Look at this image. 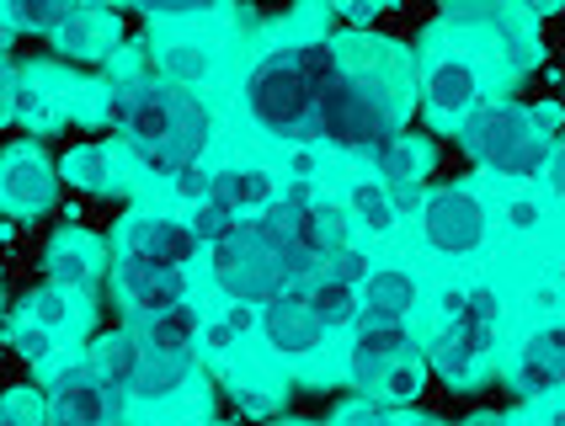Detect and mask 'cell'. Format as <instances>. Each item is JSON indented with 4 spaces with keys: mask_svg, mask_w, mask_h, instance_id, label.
<instances>
[{
    "mask_svg": "<svg viewBox=\"0 0 565 426\" xmlns=\"http://www.w3.org/2000/svg\"><path fill=\"white\" fill-rule=\"evenodd\" d=\"M342 49V75L326 92L315 113V139L347 155H379L395 145L406 128V92H401V70L390 54V38H337Z\"/></svg>",
    "mask_w": 565,
    "mask_h": 426,
    "instance_id": "6da1fadb",
    "label": "cell"
},
{
    "mask_svg": "<svg viewBox=\"0 0 565 426\" xmlns=\"http://www.w3.org/2000/svg\"><path fill=\"white\" fill-rule=\"evenodd\" d=\"M107 92H113L107 118L124 128L139 166H150L171 182L182 171H198V155L209 145V107L198 102V92H182V86L160 81L150 70H134Z\"/></svg>",
    "mask_w": 565,
    "mask_h": 426,
    "instance_id": "7a4b0ae2",
    "label": "cell"
},
{
    "mask_svg": "<svg viewBox=\"0 0 565 426\" xmlns=\"http://www.w3.org/2000/svg\"><path fill=\"white\" fill-rule=\"evenodd\" d=\"M342 75V49L337 38H305L294 49H278L246 75V113L256 118L262 134L273 139H299L315 128V113L326 92Z\"/></svg>",
    "mask_w": 565,
    "mask_h": 426,
    "instance_id": "3957f363",
    "label": "cell"
},
{
    "mask_svg": "<svg viewBox=\"0 0 565 426\" xmlns=\"http://www.w3.org/2000/svg\"><path fill=\"white\" fill-rule=\"evenodd\" d=\"M315 273L320 262L299 241H288L267 213L246 219L230 241L214 245V283L230 305H273L278 294L310 283Z\"/></svg>",
    "mask_w": 565,
    "mask_h": 426,
    "instance_id": "277c9868",
    "label": "cell"
},
{
    "mask_svg": "<svg viewBox=\"0 0 565 426\" xmlns=\"http://www.w3.org/2000/svg\"><path fill=\"white\" fill-rule=\"evenodd\" d=\"M459 145L475 166H486L497 177H539V171H550V160L561 150V139L534 118V107H518V102H486L459 128Z\"/></svg>",
    "mask_w": 565,
    "mask_h": 426,
    "instance_id": "5b68a950",
    "label": "cell"
},
{
    "mask_svg": "<svg viewBox=\"0 0 565 426\" xmlns=\"http://www.w3.org/2000/svg\"><path fill=\"white\" fill-rule=\"evenodd\" d=\"M134 336H139V358H145L139 395L145 400L177 395L192 379V368H198L203 315L192 305H182V309H171V315H156V320H134Z\"/></svg>",
    "mask_w": 565,
    "mask_h": 426,
    "instance_id": "8992f818",
    "label": "cell"
},
{
    "mask_svg": "<svg viewBox=\"0 0 565 426\" xmlns=\"http://www.w3.org/2000/svg\"><path fill=\"white\" fill-rule=\"evenodd\" d=\"M54 198H60V166L49 160V150L38 139H11L0 150V213L32 224L54 209Z\"/></svg>",
    "mask_w": 565,
    "mask_h": 426,
    "instance_id": "52a82bcc",
    "label": "cell"
},
{
    "mask_svg": "<svg viewBox=\"0 0 565 426\" xmlns=\"http://www.w3.org/2000/svg\"><path fill=\"white\" fill-rule=\"evenodd\" d=\"M486 230H491L486 203L475 198L470 187H433V192H427L422 235H427V245H433L438 256H470V251H480Z\"/></svg>",
    "mask_w": 565,
    "mask_h": 426,
    "instance_id": "ba28073f",
    "label": "cell"
},
{
    "mask_svg": "<svg viewBox=\"0 0 565 426\" xmlns=\"http://www.w3.org/2000/svg\"><path fill=\"white\" fill-rule=\"evenodd\" d=\"M198 235L182 219H156V213H134L118 235V262L134 267H156V273H188L198 256Z\"/></svg>",
    "mask_w": 565,
    "mask_h": 426,
    "instance_id": "9c48e42d",
    "label": "cell"
},
{
    "mask_svg": "<svg viewBox=\"0 0 565 426\" xmlns=\"http://www.w3.org/2000/svg\"><path fill=\"white\" fill-rule=\"evenodd\" d=\"M480 64L470 54H443L433 70H427V81H422V107H427V118L443 123V128H465V123L486 107L480 102Z\"/></svg>",
    "mask_w": 565,
    "mask_h": 426,
    "instance_id": "30bf717a",
    "label": "cell"
},
{
    "mask_svg": "<svg viewBox=\"0 0 565 426\" xmlns=\"http://www.w3.org/2000/svg\"><path fill=\"white\" fill-rule=\"evenodd\" d=\"M256 326H262L267 347H273L278 358H310V352L326 347V336H331L326 326H320V315L310 309L305 283H299V288H288V294H278L273 305L256 309Z\"/></svg>",
    "mask_w": 565,
    "mask_h": 426,
    "instance_id": "8fae6325",
    "label": "cell"
},
{
    "mask_svg": "<svg viewBox=\"0 0 565 426\" xmlns=\"http://www.w3.org/2000/svg\"><path fill=\"white\" fill-rule=\"evenodd\" d=\"M118 400L107 395V384L92 368H64L49 390V426H113L118 422Z\"/></svg>",
    "mask_w": 565,
    "mask_h": 426,
    "instance_id": "7c38bea8",
    "label": "cell"
},
{
    "mask_svg": "<svg viewBox=\"0 0 565 426\" xmlns=\"http://www.w3.org/2000/svg\"><path fill=\"white\" fill-rule=\"evenodd\" d=\"M401 363H411V331L406 326L358 320L352 347H347V379H352L363 395H374L379 384H384V373H390V368H401Z\"/></svg>",
    "mask_w": 565,
    "mask_h": 426,
    "instance_id": "4fadbf2b",
    "label": "cell"
},
{
    "mask_svg": "<svg viewBox=\"0 0 565 426\" xmlns=\"http://www.w3.org/2000/svg\"><path fill=\"white\" fill-rule=\"evenodd\" d=\"M113 288H118V305L134 320H156L171 315L192 299L188 273H156V267H134V262H113Z\"/></svg>",
    "mask_w": 565,
    "mask_h": 426,
    "instance_id": "5bb4252c",
    "label": "cell"
},
{
    "mask_svg": "<svg viewBox=\"0 0 565 426\" xmlns=\"http://www.w3.org/2000/svg\"><path fill=\"white\" fill-rule=\"evenodd\" d=\"M107 267V245L96 241L92 230H81V224H64L54 230V241L43 245V273L54 288H70V294H86L96 277Z\"/></svg>",
    "mask_w": 565,
    "mask_h": 426,
    "instance_id": "9a60e30c",
    "label": "cell"
},
{
    "mask_svg": "<svg viewBox=\"0 0 565 426\" xmlns=\"http://www.w3.org/2000/svg\"><path fill=\"white\" fill-rule=\"evenodd\" d=\"M60 177H64L70 187H81V192H92V198H124L128 166H124V155L113 150V145H102V139H86V145L64 150Z\"/></svg>",
    "mask_w": 565,
    "mask_h": 426,
    "instance_id": "2e32d148",
    "label": "cell"
},
{
    "mask_svg": "<svg viewBox=\"0 0 565 426\" xmlns=\"http://www.w3.org/2000/svg\"><path fill=\"white\" fill-rule=\"evenodd\" d=\"M209 198L224 203V209H235L241 219H262L282 198V182L273 166H224V171H214Z\"/></svg>",
    "mask_w": 565,
    "mask_h": 426,
    "instance_id": "e0dca14e",
    "label": "cell"
},
{
    "mask_svg": "<svg viewBox=\"0 0 565 426\" xmlns=\"http://www.w3.org/2000/svg\"><path fill=\"white\" fill-rule=\"evenodd\" d=\"M86 368L107 384V395L124 405L128 395H139V373H145V358H139V336L134 331H107L92 341L86 352Z\"/></svg>",
    "mask_w": 565,
    "mask_h": 426,
    "instance_id": "ac0fdd59",
    "label": "cell"
},
{
    "mask_svg": "<svg viewBox=\"0 0 565 426\" xmlns=\"http://www.w3.org/2000/svg\"><path fill=\"white\" fill-rule=\"evenodd\" d=\"M555 384H565V326H544V331H534L523 341L518 368H512V390L544 395Z\"/></svg>",
    "mask_w": 565,
    "mask_h": 426,
    "instance_id": "d6986e66",
    "label": "cell"
},
{
    "mask_svg": "<svg viewBox=\"0 0 565 426\" xmlns=\"http://www.w3.org/2000/svg\"><path fill=\"white\" fill-rule=\"evenodd\" d=\"M49 43H54V54H70V60H107V54H118V43H124V22H118L113 11L81 6L75 22H70L60 38H49Z\"/></svg>",
    "mask_w": 565,
    "mask_h": 426,
    "instance_id": "ffe728a7",
    "label": "cell"
},
{
    "mask_svg": "<svg viewBox=\"0 0 565 426\" xmlns=\"http://www.w3.org/2000/svg\"><path fill=\"white\" fill-rule=\"evenodd\" d=\"M358 294H363V320H379V326H406V315L422 299V288L406 267H379Z\"/></svg>",
    "mask_w": 565,
    "mask_h": 426,
    "instance_id": "44dd1931",
    "label": "cell"
},
{
    "mask_svg": "<svg viewBox=\"0 0 565 426\" xmlns=\"http://www.w3.org/2000/svg\"><path fill=\"white\" fill-rule=\"evenodd\" d=\"M374 171L384 187H422V177L433 171V145L406 128L395 145H384V150L374 155Z\"/></svg>",
    "mask_w": 565,
    "mask_h": 426,
    "instance_id": "7402d4cb",
    "label": "cell"
},
{
    "mask_svg": "<svg viewBox=\"0 0 565 426\" xmlns=\"http://www.w3.org/2000/svg\"><path fill=\"white\" fill-rule=\"evenodd\" d=\"M305 294H310V309L320 315L326 331H342V326H358V320H363V294H358L352 283H342V277L315 273L310 283H305Z\"/></svg>",
    "mask_w": 565,
    "mask_h": 426,
    "instance_id": "603a6c76",
    "label": "cell"
},
{
    "mask_svg": "<svg viewBox=\"0 0 565 426\" xmlns=\"http://www.w3.org/2000/svg\"><path fill=\"white\" fill-rule=\"evenodd\" d=\"M491 352V341H480V336L470 331H459V326H448L443 320V331L433 336V347H427V358H433V368H438L448 384H465L475 373V363Z\"/></svg>",
    "mask_w": 565,
    "mask_h": 426,
    "instance_id": "cb8c5ba5",
    "label": "cell"
},
{
    "mask_svg": "<svg viewBox=\"0 0 565 426\" xmlns=\"http://www.w3.org/2000/svg\"><path fill=\"white\" fill-rule=\"evenodd\" d=\"M22 320H32V326H43L49 336H70L81 320H86V299L81 294H70V288H38L28 299V315Z\"/></svg>",
    "mask_w": 565,
    "mask_h": 426,
    "instance_id": "d4e9b609",
    "label": "cell"
},
{
    "mask_svg": "<svg viewBox=\"0 0 565 426\" xmlns=\"http://www.w3.org/2000/svg\"><path fill=\"white\" fill-rule=\"evenodd\" d=\"M347 213H352V224L369 230V235H390V230L401 224V209H395V198H390L384 182H352L347 187Z\"/></svg>",
    "mask_w": 565,
    "mask_h": 426,
    "instance_id": "484cf974",
    "label": "cell"
},
{
    "mask_svg": "<svg viewBox=\"0 0 565 426\" xmlns=\"http://www.w3.org/2000/svg\"><path fill=\"white\" fill-rule=\"evenodd\" d=\"M156 75L171 81V86H182V92H192V86L209 81V49L203 43H166L156 54Z\"/></svg>",
    "mask_w": 565,
    "mask_h": 426,
    "instance_id": "4316f807",
    "label": "cell"
},
{
    "mask_svg": "<svg viewBox=\"0 0 565 426\" xmlns=\"http://www.w3.org/2000/svg\"><path fill=\"white\" fill-rule=\"evenodd\" d=\"M75 0H64V6H43V0H22V6H11V28L22 32H43V38H60L70 22H75Z\"/></svg>",
    "mask_w": 565,
    "mask_h": 426,
    "instance_id": "83f0119b",
    "label": "cell"
},
{
    "mask_svg": "<svg viewBox=\"0 0 565 426\" xmlns=\"http://www.w3.org/2000/svg\"><path fill=\"white\" fill-rule=\"evenodd\" d=\"M188 224H192V235H198L203 245H220V241H230V235H235L246 219H241L235 209H224V203H214V198H209V203H198V209H192Z\"/></svg>",
    "mask_w": 565,
    "mask_h": 426,
    "instance_id": "f1b7e54d",
    "label": "cell"
},
{
    "mask_svg": "<svg viewBox=\"0 0 565 426\" xmlns=\"http://www.w3.org/2000/svg\"><path fill=\"white\" fill-rule=\"evenodd\" d=\"M331 426H395V405H390L384 395H358L337 411V422Z\"/></svg>",
    "mask_w": 565,
    "mask_h": 426,
    "instance_id": "f546056e",
    "label": "cell"
},
{
    "mask_svg": "<svg viewBox=\"0 0 565 426\" xmlns=\"http://www.w3.org/2000/svg\"><path fill=\"white\" fill-rule=\"evenodd\" d=\"M246 331H252V305H230V309H224V320L203 326V341H209L214 352H230V347H235Z\"/></svg>",
    "mask_w": 565,
    "mask_h": 426,
    "instance_id": "4dcf8cb0",
    "label": "cell"
},
{
    "mask_svg": "<svg viewBox=\"0 0 565 426\" xmlns=\"http://www.w3.org/2000/svg\"><path fill=\"white\" fill-rule=\"evenodd\" d=\"M422 379H427V373H422V363L411 358V363H401V368H390V373H384V384H379L374 395H384L390 405H411V400L422 395Z\"/></svg>",
    "mask_w": 565,
    "mask_h": 426,
    "instance_id": "1f68e13d",
    "label": "cell"
},
{
    "mask_svg": "<svg viewBox=\"0 0 565 426\" xmlns=\"http://www.w3.org/2000/svg\"><path fill=\"white\" fill-rule=\"evenodd\" d=\"M49 422V400L28 395V390H11L0 400V426H43Z\"/></svg>",
    "mask_w": 565,
    "mask_h": 426,
    "instance_id": "d6a6232c",
    "label": "cell"
},
{
    "mask_svg": "<svg viewBox=\"0 0 565 426\" xmlns=\"http://www.w3.org/2000/svg\"><path fill=\"white\" fill-rule=\"evenodd\" d=\"M54 347H60V336H49L43 326H32V320H22V326H17V352H22L28 363L54 368Z\"/></svg>",
    "mask_w": 565,
    "mask_h": 426,
    "instance_id": "836d02e7",
    "label": "cell"
},
{
    "mask_svg": "<svg viewBox=\"0 0 565 426\" xmlns=\"http://www.w3.org/2000/svg\"><path fill=\"white\" fill-rule=\"evenodd\" d=\"M320 273L342 277V283H352V288H363V283L374 277V273H369V256H363L358 245H342L337 256H326V267H320Z\"/></svg>",
    "mask_w": 565,
    "mask_h": 426,
    "instance_id": "e575fe53",
    "label": "cell"
},
{
    "mask_svg": "<svg viewBox=\"0 0 565 426\" xmlns=\"http://www.w3.org/2000/svg\"><path fill=\"white\" fill-rule=\"evenodd\" d=\"M6 118H22V75L0 60V123Z\"/></svg>",
    "mask_w": 565,
    "mask_h": 426,
    "instance_id": "d590c367",
    "label": "cell"
},
{
    "mask_svg": "<svg viewBox=\"0 0 565 426\" xmlns=\"http://www.w3.org/2000/svg\"><path fill=\"white\" fill-rule=\"evenodd\" d=\"M507 224H512V230H534L539 203H529V198H523V203H512V209H507Z\"/></svg>",
    "mask_w": 565,
    "mask_h": 426,
    "instance_id": "8d00e7d4",
    "label": "cell"
},
{
    "mask_svg": "<svg viewBox=\"0 0 565 426\" xmlns=\"http://www.w3.org/2000/svg\"><path fill=\"white\" fill-rule=\"evenodd\" d=\"M550 187L565 198V139H561V150H555V160H550Z\"/></svg>",
    "mask_w": 565,
    "mask_h": 426,
    "instance_id": "74e56055",
    "label": "cell"
},
{
    "mask_svg": "<svg viewBox=\"0 0 565 426\" xmlns=\"http://www.w3.org/2000/svg\"><path fill=\"white\" fill-rule=\"evenodd\" d=\"M401 426H443V422H433V416H416V422H401Z\"/></svg>",
    "mask_w": 565,
    "mask_h": 426,
    "instance_id": "f35d334b",
    "label": "cell"
},
{
    "mask_svg": "<svg viewBox=\"0 0 565 426\" xmlns=\"http://www.w3.org/2000/svg\"><path fill=\"white\" fill-rule=\"evenodd\" d=\"M561 277H565V267H561Z\"/></svg>",
    "mask_w": 565,
    "mask_h": 426,
    "instance_id": "ab89813d",
    "label": "cell"
}]
</instances>
